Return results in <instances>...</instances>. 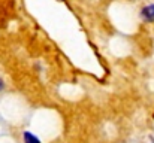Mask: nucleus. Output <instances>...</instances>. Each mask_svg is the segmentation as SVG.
Returning a JSON list of instances; mask_svg holds the SVG:
<instances>
[{
    "mask_svg": "<svg viewBox=\"0 0 154 143\" xmlns=\"http://www.w3.org/2000/svg\"><path fill=\"white\" fill-rule=\"evenodd\" d=\"M142 16L148 21V22H153L154 21V4H148L142 9Z\"/></svg>",
    "mask_w": 154,
    "mask_h": 143,
    "instance_id": "1",
    "label": "nucleus"
},
{
    "mask_svg": "<svg viewBox=\"0 0 154 143\" xmlns=\"http://www.w3.org/2000/svg\"><path fill=\"white\" fill-rule=\"evenodd\" d=\"M24 143H41V140H39L36 136H33L32 133L26 131V133H24Z\"/></svg>",
    "mask_w": 154,
    "mask_h": 143,
    "instance_id": "2",
    "label": "nucleus"
},
{
    "mask_svg": "<svg viewBox=\"0 0 154 143\" xmlns=\"http://www.w3.org/2000/svg\"><path fill=\"white\" fill-rule=\"evenodd\" d=\"M5 88V84H3V81H2V78H0V91Z\"/></svg>",
    "mask_w": 154,
    "mask_h": 143,
    "instance_id": "3",
    "label": "nucleus"
}]
</instances>
